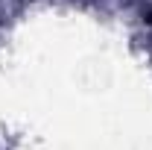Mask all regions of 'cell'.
Returning <instances> with one entry per match:
<instances>
[{
	"instance_id": "cell-1",
	"label": "cell",
	"mask_w": 152,
	"mask_h": 150,
	"mask_svg": "<svg viewBox=\"0 0 152 150\" xmlns=\"http://www.w3.org/2000/svg\"><path fill=\"white\" fill-rule=\"evenodd\" d=\"M149 24H152V12H149Z\"/></svg>"
}]
</instances>
